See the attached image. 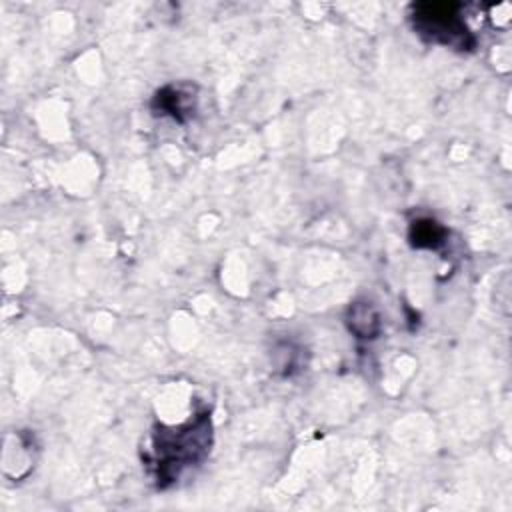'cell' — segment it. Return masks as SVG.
I'll return each mask as SVG.
<instances>
[{"label": "cell", "mask_w": 512, "mask_h": 512, "mask_svg": "<svg viewBox=\"0 0 512 512\" xmlns=\"http://www.w3.org/2000/svg\"><path fill=\"white\" fill-rule=\"evenodd\" d=\"M214 432L208 410L196 412L178 426L154 424L142 448V466L158 490H166L200 466L212 448Z\"/></svg>", "instance_id": "obj_1"}, {"label": "cell", "mask_w": 512, "mask_h": 512, "mask_svg": "<svg viewBox=\"0 0 512 512\" xmlns=\"http://www.w3.org/2000/svg\"><path fill=\"white\" fill-rule=\"evenodd\" d=\"M448 242V228L430 216H420L408 226V244L414 250L438 252Z\"/></svg>", "instance_id": "obj_5"}, {"label": "cell", "mask_w": 512, "mask_h": 512, "mask_svg": "<svg viewBox=\"0 0 512 512\" xmlns=\"http://www.w3.org/2000/svg\"><path fill=\"white\" fill-rule=\"evenodd\" d=\"M348 332L358 340H374L382 330V318L376 306L368 300H356L344 314Z\"/></svg>", "instance_id": "obj_4"}, {"label": "cell", "mask_w": 512, "mask_h": 512, "mask_svg": "<svg viewBox=\"0 0 512 512\" xmlns=\"http://www.w3.org/2000/svg\"><path fill=\"white\" fill-rule=\"evenodd\" d=\"M458 2H418L408 10V22L416 36L428 44L454 52H474L478 40L462 16Z\"/></svg>", "instance_id": "obj_2"}, {"label": "cell", "mask_w": 512, "mask_h": 512, "mask_svg": "<svg viewBox=\"0 0 512 512\" xmlns=\"http://www.w3.org/2000/svg\"><path fill=\"white\" fill-rule=\"evenodd\" d=\"M198 106L196 86L192 84H166L158 88L150 100V110L154 116L170 118L178 124H186L194 118Z\"/></svg>", "instance_id": "obj_3"}]
</instances>
